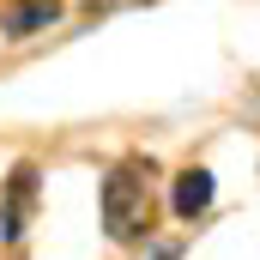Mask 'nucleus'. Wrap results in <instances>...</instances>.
I'll return each mask as SVG.
<instances>
[{"label": "nucleus", "instance_id": "f257e3e1", "mask_svg": "<svg viewBox=\"0 0 260 260\" xmlns=\"http://www.w3.org/2000/svg\"><path fill=\"white\" fill-rule=\"evenodd\" d=\"M103 230L115 242H139L151 236V218H157V200H151V164L145 157H121L109 176H103Z\"/></svg>", "mask_w": 260, "mask_h": 260}, {"label": "nucleus", "instance_id": "39448f33", "mask_svg": "<svg viewBox=\"0 0 260 260\" xmlns=\"http://www.w3.org/2000/svg\"><path fill=\"white\" fill-rule=\"evenodd\" d=\"M157 260H182V254H176V248H157Z\"/></svg>", "mask_w": 260, "mask_h": 260}, {"label": "nucleus", "instance_id": "20e7f679", "mask_svg": "<svg viewBox=\"0 0 260 260\" xmlns=\"http://www.w3.org/2000/svg\"><path fill=\"white\" fill-rule=\"evenodd\" d=\"M55 18H61L55 0H24V6H12V12L0 18V30H6V37H30V30H49Z\"/></svg>", "mask_w": 260, "mask_h": 260}, {"label": "nucleus", "instance_id": "f03ea898", "mask_svg": "<svg viewBox=\"0 0 260 260\" xmlns=\"http://www.w3.org/2000/svg\"><path fill=\"white\" fill-rule=\"evenodd\" d=\"M30 200H37V164H18V170L6 176V200H0V236H6V242H18V236H24Z\"/></svg>", "mask_w": 260, "mask_h": 260}, {"label": "nucleus", "instance_id": "7ed1b4c3", "mask_svg": "<svg viewBox=\"0 0 260 260\" xmlns=\"http://www.w3.org/2000/svg\"><path fill=\"white\" fill-rule=\"evenodd\" d=\"M170 206H176V218H182V224H194L200 212L212 206V170H182V176H176V188H170Z\"/></svg>", "mask_w": 260, "mask_h": 260}]
</instances>
